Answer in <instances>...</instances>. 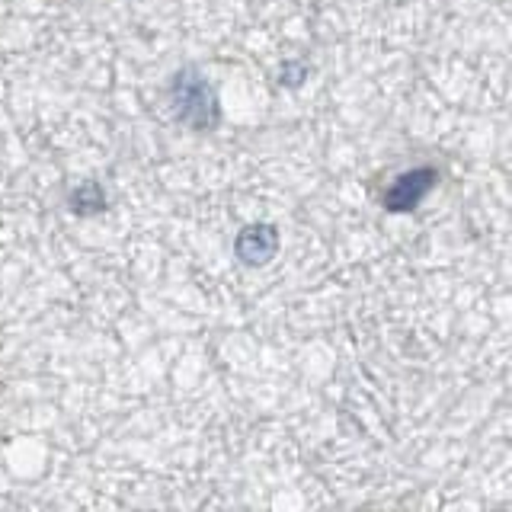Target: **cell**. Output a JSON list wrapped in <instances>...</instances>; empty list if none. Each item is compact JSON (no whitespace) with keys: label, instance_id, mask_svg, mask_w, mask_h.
Here are the masks:
<instances>
[{"label":"cell","instance_id":"6da1fadb","mask_svg":"<svg viewBox=\"0 0 512 512\" xmlns=\"http://www.w3.org/2000/svg\"><path fill=\"white\" fill-rule=\"evenodd\" d=\"M170 103H173L176 119L189 125L192 132H212L221 122L218 93L199 68H183L173 74Z\"/></svg>","mask_w":512,"mask_h":512},{"label":"cell","instance_id":"7a4b0ae2","mask_svg":"<svg viewBox=\"0 0 512 512\" xmlns=\"http://www.w3.org/2000/svg\"><path fill=\"white\" fill-rule=\"evenodd\" d=\"M436 183H439L436 167H416V170L400 173L394 186L384 192V208H388V212H413V208H420V202L436 189Z\"/></svg>","mask_w":512,"mask_h":512},{"label":"cell","instance_id":"3957f363","mask_svg":"<svg viewBox=\"0 0 512 512\" xmlns=\"http://www.w3.org/2000/svg\"><path fill=\"white\" fill-rule=\"evenodd\" d=\"M234 253L244 266H266L279 253V231L272 224H247L234 240Z\"/></svg>","mask_w":512,"mask_h":512},{"label":"cell","instance_id":"277c9868","mask_svg":"<svg viewBox=\"0 0 512 512\" xmlns=\"http://www.w3.org/2000/svg\"><path fill=\"white\" fill-rule=\"evenodd\" d=\"M71 208L77 215H96V212H103V208L109 205L106 199V192L100 183H80L74 192H71Z\"/></svg>","mask_w":512,"mask_h":512}]
</instances>
